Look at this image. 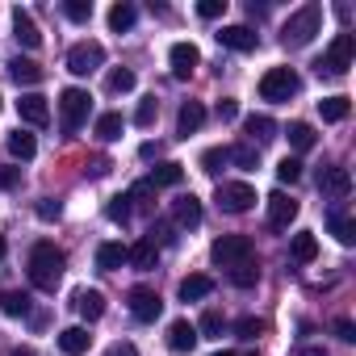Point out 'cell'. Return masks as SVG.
Wrapping results in <instances>:
<instances>
[{
  "label": "cell",
  "mask_w": 356,
  "mask_h": 356,
  "mask_svg": "<svg viewBox=\"0 0 356 356\" xmlns=\"http://www.w3.org/2000/svg\"><path fill=\"white\" fill-rule=\"evenodd\" d=\"M0 101H5V97H0Z\"/></svg>",
  "instance_id": "cell-60"
},
{
  "label": "cell",
  "mask_w": 356,
  "mask_h": 356,
  "mask_svg": "<svg viewBox=\"0 0 356 356\" xmlns=\"http://www.w3.org/2000/svg\"><path fill=\"white\" fill-rule=\"evenodd\" d=\"M88 343H92L88 327H67V331H59V352H63V356H84Z\"/></svg>",
  "instance_id": "cell-21"
},
{
  "label": "cell",
  "mask_w": 356,
  "mask_h": 356,
  "mask_svg": "<svg viewBox=\"0 0 356 356\" xmlns=\"http://www.w3.org/2000/svg\"><path fill=\"white\" fill-rule=\"evenodd\" d=\"M101 63H105V47L92 42V38H88V42H76V47L67 51V72H72V76H92Z\"/></svg>",
  "instance_id": "cell-8"
},
{
  "label": "cell",
  "mask_w": 356,
  "mask_h": 356,
  "mask_svg": "<svg viewBox=\"0 0 356 356\" xmlns=\"http://www.w3.org/2000/svg\"><path fill=\"white\" fill-rule=\"evenodd\" d=\"M9 155H13V159H22V163H26V159H34V155H38L34 134H30V130H13V134H9Z\"/></svg>",
  "instance_id": "cell-32"
},
{
  "label": "cell",
  "mask_w": 356,
  "mask_h": 356,
  "mask_svg": "<svg viewBox=\"0 0 356 356\" xmlns=\"http://www.w3.org/2000/svg\"><path fill=\"white\" fill-rule=\"evenodd\" d=\"M105 84H109V92H118V97H122V92H130L138 80H134V72H130V67H113Z\"/></svg>",
  "instance_id": "cell-39"
},
{
  "label": "cell",
  "mask_w": 356,
  "mask_h": 356,
  "mask_svg": "<svg viewBox=\"0 0 356 356\" xmlns=\"http://www.w3.org/2000/svg\"><path fill=\"white\" fill-rule=\"evenodd\" d=\"M327 227H331V235L343 243V248H352L356 243V222L339 210V206H331V214H327Z\"/></svg>",
  "instance_id": "cell-22"
},
{
  "label": "cell",
  "mask_w": 356,
  "mask_h": 356,
  "mask_svg": "<svg viewBox=\"0 0 356 356\" xmlns=\"http://www.w3.org/2000/svg\"><path fill=\"white\" fill-rule=\"evenodd\" d=\"M289 256H293L298 264H310V260L318 256V239H314V231H298V235L289 239Z\"/></svg>",
  "instance_id": "cell-23"
},
{
  "label": "cell",
  "mask_w": 356,
  "mask_h": 356,
  "mask_svg": "<svg viewBox=\"0 0 356 356\" xmlns=\"http://www.w3.org/2000/svg\"><path fill=\"white\" fill-rule=\"evenodd\" d=\"M235 335H239V339H256V335H264V318H239V323H235Z\"/></svg>",
  "instance_id": "cell-45"
},
{
  "label": "cell",
  "mask_w": 356,
  "mask_h": 356,
  "mask_svg": "<svg viewBox=\"0 0 356 356\" xmlns=\"http://www.w3.org/2000/svg\"><path fill=\"white\" fill-rule=\"evenodd\" d=\"M227 163H231V159H227V147H210V151L202 155V168H206L210 176H218V172H222Z\"/></svg>",
  "instance_id": "cell-43"
},
{
  "label": "cell",
  "mask_w": 356,
  "mask_h": 356,
  "mask_svg": "<svg viewBox=\"0 0 356 356\" xmlns=\"http://www.w3.org/2000/svg\"><path fill=\"white\" fill-rule=\"evenodd\" d=\"M122 130H126V118H122V113H101V118H97V126H92V134H97L101 143L122 138Z\"/></svg>",
  "instance_id": "cell-30"
},
{
  "label": "cell",
  "mask_w": 356,
  "mask_h": 356,
  "mask_svg": "<svg viewBox=\"0 0 356 356\" xmlns=\"http://www.w3.org/2000/svg\"><path fill=\"white\" fill-rule=\"evenodd\" d=\"M13 38H17L26 51H38V47H42V30H38V22H34L26 9L13 13Z\"/></svg>",
  "instance_id": "cell-14"
},
{
  "label": "cell",
  "mask_w": 356,
  "mask_h": 356,
  "mask_svg": "<svg viewBox=\"0 0 356 356\" xmlns=\"http://www.w3.org/2000/svg\"><path fill=\"white\" fill-rule=\"evenodd\" d=\"M126 264V243H101L97 248V268L101 273H118Z\"/></svg>",
  "instance_id": "cell-26"
},
{
  "label": "cell",
  "mask_w": 356,
  "mask_h": 356,
  "mask_svg": "<svg viewBox=\"0 0 356 356\" xmlns=\"http://www.w3.org/2000/svg\"><path fill=\"white\" fill-rule=\"evenodd\" d=\"M318 113H323V122H343L352 113V101L348 97H323L318 101Z\"/></svg>",
  "instance_id": "cell-34"
},
{
  "label": "cell",
  "mask_w": 356,
  "mask_h": 356,
  "mask_svg": "<svg viewBox=\"0 0 356 356\" xmlns=\"http://www.w3.org/2000/svg\"><path fill=\"white\" fill-rule=\"evenodd\" d=\"M76 310H80L84 323H97V318L105 314V293H101V289H80V293H76Z\"/></svg>",
  "instance_id": "cell-20"
},
{
  "label": "cell",
  "mask_w": 356,
  "mask_h": 356,
  "mask_svg": "<svg viewBox=\"0 0 356 356\" xmlns=\"http://www.w3.org/2000/svg\"><path fill=\"white\" fill-rule=\"evenodd\" d=\"M227 277H231V285H239V289H252V285L260 281V264H256V260H243V264L227 268Z\"/></svg>",
  "instance_id": "cell-36"
},
{
  "label": "cell",
  "mask_w": 356,
  "mask_h": 356,
  "mask_svg": "<svg viewBox=\"0 0 356 356\" xmlns=\"http://www.w3.org/2000/svg\"><path fill=\"white\" fill-rule=\"evenodd\" d=\"M227 159L235 163V168H256L260 163V147H252V143H235V147H227Z\"/></svg>",
  "instance_id": "cell-35"
},
{
  "label": "cell",
  "mask_w": 356,
  "mask_h": 356,
  "mask_svg": "<svg viewBox=\"0 0 356 356\" xmlns=\"http://www.w3.org/2000/svg\"><path fill=\"white\" fill-rule=\"evenodd\" d=\"M210 293H214V277H206V273H193V277L181 281V298H185V302H202V298H210Z\"/></svg>",
  "instance_id": "cell-24"
},
{
  "label": "cell",
  "mask_w": 356,
  "mask_h": 356,
  "mask_svg": "<svg viewBox=\"0 0 356 356\" xmlns=\"http://www.w3.org/2000/svg\"><path fill=\"white\" fill-rule=\"evenodd\" d=\"M63 13H67L72 22H88V17H92V0H67Z\"/></svg>",
  "instance_id": "cell-44"
},
{
  "label": "cell",
  "mask_w": 356,
  "mask_h": 356,
  "mask_svg": "<svg viewBox=\"0 0 356 356\" xmlns=\"http://www.w3.org/2000/svg\"><path fill=\"white\" fill-rule=\"evenodd\" d=\"M214 202H218V210H227V214H248V210L256 206V189L243 185V181H222L218 193H214Z\"/></svg>",
  "instance_id": "cell-7"
},
{
  "label": "cell",
  "mask_w": 356,
  "mask_h": 356,
  "mask_svg": "<svg viewBox=\"0 0 356 356\" xmlns=\"http://www.w3.org/2000/svg\"><path fill=\"white\" fill-rule=\"evenodd\" d=\"M248 356H256V352H248Z\"/></svg>",
  "instance_id": "cell-59"
},
{
  "label": "cell",
  "mask_w": 356,
  "mask_h": 356,
  "mask_svg": "<svg viewBox=\"0 0 356 356\" xmlns=\"http://www.w3.org/2000/svg\"><path fill=\"white\" fill-rule=\"evenodd\" d=\"M126 306H130V314H134L138 323H155L159 310H163V302H159V293H155L151 285H134V289L126 293Z\"/></svg>",
  "instance_id": "cell-9"
},
{
  "label": "cell",
  "mask_w": 356,
  "mask_h": 356,
  "mask_svg": "<svg viewBox=\"0 0 356 356\" xmlns=\"http://www.w3.org/2000/svg\"><path fill=\"white\" fill-rule=\"evenodd\" d=\"M22 185V168H0V189H17Z\"/></svg>",
  "instance_id": "cell-51"
},
{
  "label": "cell",
  "mask_w": 356,
  "mask_h": 356,
  "mask_svg": "<svg viewBox=\"0 0 356 356\" xmlns=\"http://www.w3.org/2000/svg\"><path fill=\"white\" fill-rule=\"evenodd\" d=\"M335 335H339L343 343H352V339H356V327H352V318H335Z\"/></svg>",
  "instance_id": "cell-52"
},
{
  "label": "cell",
  "mask_w": 356,
  "mask_h": 356,
  "mask_svg": "<svg viewBox=\"0 0 356 356\" xmlns=\"http://www.w3.org/2000/svg\"><path fill=\"white\" fill-rule=\"evenodd\" d=\"M0 310H5L9 318H26L30 314V293L26 289H5L0 293Z\"/></svg>",
  "instance_id": "cell-28"
},
{
  "label": "cell",
  "mask_w": 356,
  "mask_h": 356,
  "mask_svg": "<svg viewBox=\"0 0 356 356\" xmlns=\"http://www.w3.org/2000/svg\"><path fill=\"white\" fill-rule=\"evenodd\" d=\"M138 155H143V159H155V155H159V143H143Z\"/></svg>",
  "instance_id": "cell-54"
},
{
  "label": "cell",
  "mask_w": 356,
  "mask_h": 356,
  "mask_svg": "<svg viewBox=\"0 0 356 356\" xmlns=\"http://www.w3.org/2000/svg\"><path fill=\"white\" fill-rule=\"evenodd\" d=\"M222 327H227L222 310H206L202 323H197V335H206V339H222Z\"/></svg>",
  "instance_id": "cell-37"
},
{
  "label": "cell",
  "mask_w": 356,
  "mask_h": 356,
  "mask_svg": "<svg viewBox=\"0 0 356 356\" xmlns=\"http://www.w3.org/2000/svg\"><path fill=\"white\" fill-rule=\"evenodd\" d=\"M147 181H151L155 189H176V185L185 181V168H181V163H159V168H151Z\"/></svg>",
  "instance_id": "cell-25"
},
{
  "label": "cell",
  "mask_w": 356,
  "mask_h": 356,
  "mask_svg": "<svg viewBox=\"0 0 356 356\" xmlns=\"http://www.w3.org/2000/svg\"><path fill=\"white\" fill-rule=\"evenodd\" d=\"M176 235H172V222H151V235H147V243H155V248H163V243H172Z\"/></svg>",
  "instance_id": "cell-47"
},
{
  "label": "cell",
  "mask_w": 356,
  "mask_h": 356,
  "mask_svg": "<svg viewBox=\"0 0 356 356\" xmlns=\"http://www.w3.org/2000/svg\"><path fill=\"white\" fill-rule=\"evenodd\" d=\"M318 30H323V9H318V5H302V9L281 26V42H285V47H306V42H314Z\"/></svg>",
  "instance_id": "cell-2"
},
{
  "label": "cell",
  "mask_w": 356,
  "mask_h": 356,
  "mask_svg": "<svg viewBox=\"0 0 356 356\" xmlns=\"http://www.w3.org/2000/svg\"><path fill=\"white\" fill-rule=\"evenodd\" d=\"M210 256H214V264L235 268V264H243V260H256V243H252L248 235H222V239H214Z\"/></svg>",
  "instance_id": "cell-6"
},
{
  "label": "cell",
  "mask_w": 356,
  "mask_h": 356,
  "mask_svg": "<svg viewBox=\"0 0 356 356\" xmlns=\"http://www.w3.org/2000/svg\"><path fill=\"white\" fill-rule=\"evenodd\" d=\"M155 118H159V101L155 97H147V101H138V109H134V126H155Z\"/></svg>",
  "instance_id": "cell-41"
},
{
  "label": "cell",
  "mask_w": 356,
  "mask_h": 356,
  "mask_svg": "<svg viewBox=\"0 0 356 356\" xmlns=\"http://www.w3.org/2000/svg\"><path fill=\"white\" fill-rule=\"evenodd\" d=\"M17 113H22L26 126H47V122H51V105H47V97H38V92H26V97L17 101Z\"/></svg>",
  "instance_id": "cell-15"
},
{
  "label": "cell",
  "mask_w": 356,
  "mask_h": 356,
  "mask_svg": "<svg viewBox=\"0 0 356 356\" xmlns=\"http://www.w3.org/2000/svg\"><path fill=\"white\" fill-rule=\"evenodd\" d=\"M63 268H67V256L55 248V243H34L30 248V260H26V273H30V285L42 289V293H55L59 281H63Z\"/></svg>",
  "instance_id": "cell-1"
},
{
  "label": "cell",
  "mask_w": 356,
  "mask_h": 356,
  "mask_svg": "<svg viewBox=\"0 0 356 356\" xmlns=\"http://www.w3.org/2000/svg\"><path fill=\"white\" fill-rule=\"evenodd\" d=\"M134 22H138V9H134V5H126V0H118V5L109 9V30H113V34L134 30Z\"/></svg>",
  "instance_id": "cell-29"
},
{
  "label": "cell",
  "mask_w": 356,
  "mask_h": 356,
  "mask_svg": "<svg viewBox=\"0 0 356 356\" xmlns=\"http://www.w3.org/2000/svg\"><path fill=\"white\" fill-rule=\"evenodd\" d=\"M352 59H356V38H352V34H335L331 47L323 51V59H318L314 67H318V76H323V72H327V76H343V72L352 67Z\"/></svg>",
  "instance_id": "cell-4"
},
{
  "label": "cell",
  "mask_w": 356,
  "mask_h": 356,
  "mask_svg": "<svg viewBox=\"0 0 356 356\" xmlns=\"http://www.w3.org/2000/svg\"><path fill=\"white\" fill-rule=\"evenodd\" d=\"M298 88H302V80H298L293 67H268L260 76V97L264 101H289V97H298Z\"/></svg>",
  "instance_id": "cell-5"
},
{
  "label": "cell",
  "mask_w": 356,
  "mask_h": 356,
  "mask_svg": "<svg viewBox=\"0 0 356 356\" xmlns=\"http://www.w3.org/2000/svg\"><path fill=\"white\" fill-rule=\"evenodd\" d=\"M34 210H38V218H42V222H55V218L63 214V206H59V202H51V197H42Z\"/></svg>",
  "instance_id": "cell-48"
},
{
  "label": "cell",
  "mask_w": 356,
  "mask_h": 356,
  "mask_svg": "<svg viewBox=\"0 0 356 356\" xmlns=\"http://www.w3.org/2000/svg\"><path fill=\"white\" fill-rule=\"evenodd\" d=\"M13 356H34V352H30V348H17V352H13Z\"/></svg>",
  "instance_id": "cell-57"
},
{
  "label": "cell",
  "mask_w": 356,
  "mask_h": 356,
  "mask_svg": "<svg viewBox=\"0 0 356 356\" xmlns=\"http://www.w3.org/2000/svg\"><path fill=\"white\" fill-rule=\"evenodd\" d=\"M109 168H113V163H109L105 155H97V159H92V163L84 168V176H92V181H101V176H109Z\"/></svg>",
  "instance_id": "cell-50"
},
{
  "label": "cell",
  "mask_w": 356,
  "mask_h": 356,
  "mask_svg": "<svg viewBox=\"0 0 356 356\" xmlns=\"http://www.w3.org/2000/svg\"><path fill=\"white\" fill-rule=\"evenodd\" d=\"M5 252H9V243H5V235H0V260H5Z\"/></svg>",
  "instance_id": "cell-56"
},
{
  "label": "cell",
  "mask_w": 356,
  "mask_h": 356,
  "mask_svg": "<svg viewBox=\"0 0 356 356\" xmlns=\"http://www.w3.org/2000/svg\"><path fill=\"white\" fill-rule=\"evenodd\" d=\"M197 63H202V51H197L193 42H176V47L168 51V67H172V80H189V76L197 72Z\"/></svg>",
  "instance_id": "cell-10"
},
{
  "label": "cell",
  "mask_w": 356,
  "mask_h": 356,
  "mask_svg": "<svg viewBox=\"0 0 356 356\" xmlns=\"http://www.w3.org/2000/svg\"><path fill=\"white\" fill-rule=\"evenodd\" d=\"M239 118V101L235 97H222L218 101V122H235Z\"/></svg>",
  "instance_id": "cell-49"
},
{
  "label": "cell",
  "mask_w": 356,
  "mask_h": 356,
  "mask_svg": "<svg viewBox=\"0 0 356 356\" xmlns=\"http://www.w3.org/2000/svg\"><path fill=\"white\" fill-rule=\"evenodd\" d=\"M318 189H323L327 197H348V193H352V172L339 168V163L323 168V172H318Z\"/></svg>",
  "instance_id": "cell-13"
},
{
  "label": "cell",
  "mask_w": 356,
  "mask_h": 356,
  "mask_svg": "<svg viewBox=\"0 0 356 356\" xmlns=\"http://www.w3.org/2000/svg\"><path fill=\"white\" fill-rule=\"evenodd\" d=\"M105 356H138V348H134L130 339H122V343H113V348H109Z\"/></svg>",
  "instance_id": "cell-53"
},
{
  "label": "cell",
  "mask_w": 356,
  "mask_h": 356,
  "mask_svg": "<svg viewBox=\"0 0 356 356\" xmlns=\"http://www.w3.org/2000/svg\"><path fill=\"white\" fill-rule=\"evenodd\" d=\"M197 327L189 323V318H176L172 327H168V352H176V356H189L193 348H197Z\"/></svg>",
  "instance_id": "cell-11"
},
{
  "label": "cell",
  "mask_w": 356,
  "mask_h": 356,
  "mask_svg": "<svg viewBox=\"0 0 356 356\" xmlns=\"http://www.w3.org/2000/svg\"><path fill=\"white\" fill-rule=\"evenodd\" d=\"M126 197H130V210H151V197H155V185H151V181H138V185H134V189H130Z\"/></svg>",
  "instance_id": "cell-40"
},
{
  "label": "cell",
  "mask_w": 356,
  "mask_h": 356,
  "mask_svg": "<svg viewBox=\"0 0 356 356\" xmlns=\"http://www.w3.org/2000/svg\"><path fill=\"white\" fill-rule=\"evenodd\" d=\"M202 202L189 193V197H176V206H172V222L176 227H185V231H193V227H202Z\"/></svg>",
  "instance_id": "cell-17"
},
{
  "label": "cell",
  "mask_w": 356,
  "mask_h": 356,
  "mask_svg": "<svg viewBox=\"0 0 356 356\" xmlns=\"http://www.w3.org/2000/svg\"><path fill=\"white\" fill-rule=\"evenodd\" d=\"M9 76H13L17 84H38V80H42V67H38L34 59H22V55H17V59H9Z\"/></svg>",
  "instance_id": "cell-33"
},
{
  "label": "cell",
  "mask_w": 356,
  "mask_h": 356,
  "mask_svg": "<svg viewBox=\"0 0 356 356\" xmlns=\"http://www.w3.org/2000/svg\"><path fill=\"white\" fill-rule=\"evenodd\" d=\"M218 42H222L227 51L248 55V51H256V47H260V34H256L252 26H222V30H218Z\"/></svg>",
  "instance_id": "cell-12"
},
{
  "label": "cell",
  "mask_w": 356,
  "mask_h": 356,
  "mask_svg": "<svg viewBox=\"0 0 356 356\" xmlns=\"http://www.w3.org/2000/svg\"><path fill=\"white\" fill-rule=\"evenodd\" d=\"M202 126H206V105H202V101H185L181 113H176V134L189 138V134H197Z\"/></svg>",
  "instance_id": "cell-16"
},
{
  "label": "cell",
  "mask_w": 356,
  "mask_h": 356,
  "mask_svg": "<svg viewBox=\"0 0 356 356\" xmlns=\"http://www.w3.org/2000/svg\"><path fill=\"white\" fill-rule=\"evenodd\" d=\"M130 214H134V210H130V197H126V193H122V197H113V202L105 206V218H109V222H122V227H126V222H130Z\"/></svg>",
  "instance_id": "cell-42"
},
{
  "label": "cell",
  "mask_w": 356,
  "mask_h": 356,
  "mask_svg": "<svg viewBox=\"0 0 356 356\" xmlns=\"http://www.w3.org/2000/svg\"><path fill=\"white\" fill-rule=\"evenodd\" d=\"M293 218H298V202H293L289 193H273V197H268V222H273L277 231H285Z\"/></svg>",
  "instance_id": "cell-18"
},
{
  "label": "cell",
  "mask_w": 356,
  "mask_h": 356,
  "mask_svg": "<svg viewBox=\"0 0 356 356\" xmlns=\"http://www.w3.org/2000/svg\"><path fill=\"white\" fill-rule=\"evenodd\" d=\"M243 130H248V143H252V147H260V143H273V138H277V122H273L268 113H252V118L243 122Z\"/></svg>",
  "instance_id": "cell-19"
},
{
  "label": "cell",
  "mask_w": 356,
  "mask_h": 356,
  "mask_svg": "<svg viewBox=\"0 0 356 356\" xmlns=\"http://www.w3.org/2000/svg\"><path fill=\"white\" fill-rule=\"evenodd\" d=\"M277 181H281V185H298V181H302V159H298V155H285V159L277 163Z\"/></svg>",
  "instance_id": "cell-38"
},
{
  "label": "cell",
  "mask_w": 356,
  "mask_h": 356,
  "mask_svg": "<svg viewBox=\"0 0 356 356\" xmlns=\"http://www.w3.org/2000/svg\"><path fill=\"white\" fill-rule=\"evenodd\" d=\"M155 256H159V248H155V243H147V239H138L134 248H126V264H134L138 273L155 268Z\"/></svg>",
  "instance_id": "cell-27"
},
{
  "label": "cell",
  "mask_w": 356,
  "mask_h": 356,
  "mask_svg": "<svg viewBox=\"0 0 356 356\" xmlns=\"http://www.w3.org/2000/svg\"><path fill=\"white\" fill-rule=\"evenodd\" d=\"M214 356H235V352H227V348H222V352H214Z\"/></svg>",
  "instance_id": "cell-58"
},
{
  "label": "cell",
  "mask_w": 356,
  "mask_h": 356,
  "mask_svg": "<svg viewBox=\"0 0 356 356\" xmlns=\"http://www.w3.org/2000/svg\"><path fill=\"white\" fill-rule=\"evenodd\" d=\"M227 13V0H202L197 5V17H206V22H218Z\"/></svg>",
  "instance_id": "cell-46"
},
{
  "label": "cell",
  "mask_w": 356,
  "mask_h": 356,
  "mask_svg": "<svg viewBox=\"0 0 356 356\" xmlns=\"http://www.w3.org/2000/svg\"><path fill=\"white\" fill-rule=\"evenodd\" d=\"M302 356H327V348H302Z\"/></svg>",
  "instance_id": "cell-55"
},
{
  "label": "cell",
  "mask_w": 356,
  "mask_h": 356,
  "mask_svg": "<svg viewBox=\"0 0 356 356\" xmlns=\"http://www.w3.org/2000/svg\"><path fill=\"white\" fill-rule=\"evenodd\" d=\"M285 138H289V147H293V151H310V147L318 143V134H314V126H310V122H289Z\"/></svg>",
  "instance_id": "cell-31"
},
{
  "label": "cell",
  "mask_w": 356,
  "mask_h": 356,
  "mask_svg": "<svg viewBox=\"0 0 356 356\" xmlns=\"http://www.w3.org/2000/svg\"><path fill=\"white\" fill-rule=\"evenodd\" d=\"M88 113H92L88 88H63L59 92V126H63V134H76L88 122Z\"/></svg>",
  "instance_id": "cell-3"
}]
</instances>
